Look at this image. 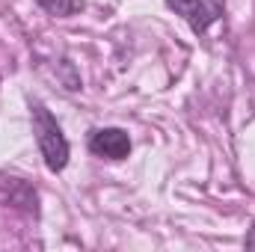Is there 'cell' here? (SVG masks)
Here are the masks:
<instances>
[{
    "mask_svg": "<svg viewBox=\"0 0 255 252\" xmlns=\"http://www.w3.org/2000/svg\"><path fill=\"white\" fill-rule=\"evenodd\" d=\"M36 3L54 18H68V15H74L80 9V0H36Z\"/></svg>",
    "mask_w": 255,
    "mask_h": 252,
    "instance_id": "277c9868",
    "label": "cell"
},
{
    "mask_svg": "<svg viewBox=\"0 0 255 252\" xmlns=\"http://www.w3.org/2000/svg\"><path fill=\"white\" fill-rule=\"evenodd\" d=\"M89 151L107 160H125L130 154V136L122 127H98L89 133Z\"/></svg>",
    "mask_w": 255,
    "mask_h": 252,
    "instance_id": "3957f363",
    "label": "cell"
},
{
    "mask_svg": "<svg viewBox=\"0 0 255 252\" xmlns=\"http://www.w3.org/2000/svg\"><path fill=\"white\" fill-rule=\"evenodd\" d=\"M247 247H250V250H255V229H253V235L247 238Z\"/></svg>",
    "mask_w": 255,
    "mask_h": 252,
    "instance_id": "5b68a950",
    "label": "cell"
},
{
    "mask_svg": "<svg viewBox=\"0 0 255 252\" xmlns=\"http://www.w3.org/2000/svg\"><path fill=\"white\" fill-rule=\"evenodd\" d=\"M166 6L190 24V30L196 36L208 33V27L223 15L220 0H166Z\"/></svg>",
    "mask_w": 255,
    "mask_h": 252,
    "instance_id": "7a4b0ae2",
    "label": "cell"
},
{
    "mask_svg": "<svg viewBox=\"0 0 255 252\" xmlns=\"http://www.w3.org/2000/svg\"><path fill=\"white\" fill-rule=\"evenodd\" d=\"M33 133H36V142H39V151L45 157V166L51 172H63L68 166V139H65L60 122L51 116V110L45 104H33Z\"/></svg>",
    "mask_w": 255,
    "mask_h": 252,
    "instance_id": "6da1fadb",
    "label": "cell"
}]
</instances>
